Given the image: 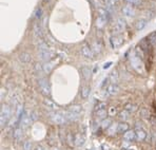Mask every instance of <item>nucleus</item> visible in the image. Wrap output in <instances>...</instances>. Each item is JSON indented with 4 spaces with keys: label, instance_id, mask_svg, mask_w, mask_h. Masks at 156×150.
I'll list each match as a JSON object with an SVG mask.
<instances>
[{
    "label": "nucleus",
    "instance_id": "f257e3e1",
    "mask_svg": "<svg viewBox=\"0 0 156 150\" xmlns=\"http://www.w3.org/2000/svg\"><path fill=\"white\" fill-rule=\"evenodd\" d=\"M11 116H12V108L10 107V105H8V104L1 105V110H0V124H1L2 128L8 124V122L11 119Z\"/></svg>",
    "mask_w": 156,
    "mask_h": 150
},
{
    "label": "nucleus",
    "instance_id": "f03ea898",
    "mask_svg": "<svg viewBox=\"0 0 156 150\" xmlns=\"http://www.w3.org/2000/svg\"><path fill=\"white\" fill-rule=\"evenodd\" d=\"M130 63L131 66L139 73H143L144 72V63H143V58L139 57L138 55L136 54L135 51H133L130 55Z\"/></svg>",
    "mask_w": 156,
    "mask_h": 150
},
{
    "label": "nucleus",
    "instance_id": "7ed1b4c3",
    "mask_svg": "<svg viewBox=\"0 0 156 150\" xmlns=\"http://www.w3.org/2000/svg\"><path fill=\"white\" fill-rule=\"evenodd\" d=\"M50 119L53 123L57 124V125H63V124L68 123V119L66 117L65 111H54L50 114Z\"/></svg>",
    "mask_w": 156,
    "mask_h": 150
},
{
    "label": "nucleus",
    "instance_id": "20e7f679",
    "mask_svg": "<svg viewBox=\"0 0 156 150\" xmlns=\"http://www.w3.org/2000/svg\"><path fill=\"white\" fill-rule=\"evenodd\" d=\"M38 86L39 89H40L41 93L44 96L49 97L51 95V87H50V84L45 78H39L38 79Z\"/></svg>",
    "mask_w": 156,
    "mask_h": 150
},
{
    "label": "nucleus",
    "instance_id": "39448f33",
    "mask_svg": "<svg viewBox=\"0 0 156 150\" xmlns=\"http://www.w3.org/2000/svg\"><path fill=\"white\" fill-rule=\"evenodd\" d=\"M56 56V53L53 52L51 50H48V51H38V57L41 61L43 63H47V61L53 60L54 57Z\"/></svg>",
    "mask_w": 156,
    "mask_h": 150
},
{
    "label": "nucleus",
    "instance_id": "423d86ee",
    "mask_svg": "<svg viewBox=\"0 0 156 150\" xmlns=\"http://www.w3.org/2000/svg\"><path fill=\"white\" fill-rule=\"evenodd\" d=\"M126 29V21L121 17L117 18L115 25L113 27V35H120Z\"/></svg>",
    "mask_w": 156,
    "mask_h": 150
},
{
    "label": "nucleus",
    "instance_id": "0eeeda50",
    "mask_svg": "<svg viewBox=\"0 0 156 150\" xmlns=\"http://www.w3.org/2000/svg\"><path fill=\"white\" fill-rule=\"evenodd\" d=\"M80 52H81V55L87 59H92L94 57V52L92 50V48L87 43H83L81 46V49H80Z\"/></svg>",
    "mask_w": 156,
    "mask_h": 150
},
{
    "label": "nucleus",
    "instance_id": "6e6552de",
    "mask_svg": "<svg viewBox=\"0 0 156 150\" xmlns=\"http://www.w3.org/2000/svg\"><path fill=\"white\" fill-rule=\"evenodd\" d=\"M118 92H119L118 85L110 84L104 91V96H114V95H116Z\"/></svg>",
    "mask_w": 156,
    "mask_h": 150
},
{
    "label": "nucleus",
    "instance_id": "1a4fd4ad",
    "mask_svg": "<svg viewBox=\"0 0 156 150\" xmlns=\"http://www.w3.org/2000/svg\"><path fill=\"white\" fill-rule=\"evenodd\" d=\"M110 43L113 49H117V48L121 47L123 43V37L121 35H113L110 38Z\"/></svg>",
    "mask_w": 156,
    "mask_h": 150
},
{
    "label": "nucleus",
    "instance_id": "9d476101",
    "mask_svg": "<svg viewBox=\"0 0 156 150\" xmlns=\"http://www.w3.org/2000/svg\"><path fill=\"white\" fill-rule=\"evenodd\" d=\"M32 119H31V114H27V112L23 113V115H22V119L21 121H20V128H22L24 130V129H27V127H29L30 123H31Z\"/></svg>",
    "mask_w": 156,
    "mask_h": 150
},
{
    "label": "nucleus",
    "instance_id": "9b49d317",
    "mask_svg": "<svg viewBox=\"0 0 156 150\" xmlns=\"http://www.w3.org/2000/svg\"><path fill=\"white\" fill-rule=\"evenodd\" d=\"M123 140L126 142L132 143L136 140V133H135V130H128L126 133H123Z\"/></svg>",
    "mask_w": 156,
    "mask_h": 150
},
{
    "label": "nucleus",
    "instance_id": "f8f14e48",
    "mask_svg": "<svg viewBox=\"0 0 156 150\" xmlns=\"http://www.w3.org/2000/svg\"><path fill=\"white\" fill-rule=\"evenodd\" d=\"M122 14L127 17H134L135 16V9L133 6H131V4H128V5H125L122 8Z\"/></svg>",
    "mask_w": 156,
    "mask_h": 150
},
{
    "label": "nucleus",
    "instance_id": "ddd939ff",
    "mask_svg": "<svg viewBox=\"0 0 156 150\" xmlns=\"http://www.w3.org/2000/svg\"><path fill=\"white\" fill-rule=\"evenodd\" d=\"M34 36L38 40H43L42 29H41L40 24H35V25H34Z\"/></svg>",
    "mask_w": 156,
    "mask_h": 150
},
{
    "label": "nucleus",
    "instance_id": "4468645a",
    "mask_svg": "<svg viewBox=\"0 0 156 150\" xmlns=\"http://www.w3.org/2000/svg\"><path fill=\"white\" fill-rule=\"evenodd\" d=\"M55 60L53 59V60H50V61H47V63H43V71H44L45 74H49V73L52 72V70L54 69L55 67Z\"/></svg>",
    "mask_w": 156,
    "mask_h": 150
},
{
    "label": "nucleus",
    "instance_id": "2eb2a0df",
    "mask_svg": "<svg viewBox=\"0 0 156 150\" xmlns=\"http://www.w3.org/2000/svg\"><path fill=\"white\" fill-rule=\"evenodd\" d=\"M80 72H81L82 77H83L84 79H86V80L90 79V77H91V75H92V70H91L90 67H88V66L81 67V69H80Z\"/></svg>",
    "mask_w": 156,
    "mask_h": 150
},
{
    "label": "nucleus",
    "instance_id": "dca6fc26",
    "mask_svg": "<svg viewBox=\"0 0 156 150\" xmlns=\"http://www.w3.org/2000/svg\"><path fill=\"white\" fill-rule=\"evenodd\" d=\"M135 133H136V140L138 141V142H141V141L146 140L147 133L143 128H136L135 129Z\"/></svg>",
    "mask_w": 156,
    "mask_h": 150
},
{
    "label": "nucleus",
    "instance_id": "f3484780",
    "mask_svg": "<svg viewBox=\"0 0 156 150\" xmlns=\"http://www.w3.org/2000/svg\"><path fill=\"white\" fill-rule=\"evenodd\" d=\"M19 60L24 64L31 63V60H32L31 54H30V53H27V52H22L21 54H19Z\"/></svg>",
    "mask_w": 156,
    "mask_h": 150
},
{
    "label": "nucleus",
    "instance_id": "a211bd4d",
    "mask_svg": "<svg viewBox=\"0 0 156 150\" xmlns=\"http://www.w3.org/2000/svg\"><path fill=\"white\" fill-rule=\"evenodd\" d=\"M84 142H86V138H84V137L82 134L78 133V134L75 135V146H77V147L83 146Z\"/></svg>",
    "mask_w": 156,
    "mask_h": 150
},
{
    "label": "nucleus",
    "instance_id": "6ab92c4d",
    "mask_svg": "<svg viewBox=\"0 0 156 150\" xmlns=\"http://www.w3.org/2000/svg\"><path fill=\"white\" fill-rule=\"evenodd\" d=\"M109 79H110V82H111V84L117 85V82H118V80H119L118 72H117L116 70L112 71V72L110 73V75H109Z\"/></svg>",
    "mask_w": 156,
    "mask_h": 150
},
{
    "label": "nucleus",
    "instance_id": "aec40b11",
    "mask_svg": "<svg viewBox=\"0 0 156 150\" xmlns=\"http://www.w3.org/2000/svg\"><path fill=\"white\" fill-rule=\"evenodd\" d=\"M68 110L72 113H75V114L80 115V113L82 112V106L81 105H72V106L69 107Z\"/></svg>",
    "mask_w": 156,
    "mask_h": 150
},
{
    "label": "nucleus",
    "instance_id": "412c9836",
    "mask_svg": "<svg viewBox=\"0 0 156 150\" xmlns=\"http://www.w3.org/2000/svg\"><path fill=\"white\" fill-rule=\"evenodd\" d=\"M129 130V125L125 122H121V123L118 124V127H117V132L118 133H126Z\"/></svg>",
    "mask_w": 156,
    "mask_h": 150
},
{
    "label": "nucleus",
    "instance_id": "4be33fe9",
    "mask_svg": "<svg viewBox=\"0 0 156 150\" xmlns=\"http://www.w3.org/2000/svg\"><path fill=\"white\" fill-rule=\"evenodd\" d=\"M22 133H23V129L20 128V127H17V128H15L13 131V137L15 138V140H18V141L21 140Z\"/></svg>",
    "mask_w": 156,
    "mask_h": 150
},
{
    "label": "nucleus",
    "instance_id": "5701e85b",
    "mask_svg": "<svg viewBox=\"0 0 156 150\" xmlns=\"http://www.w3.org/2000/svg\"><path fill=\"white\" fill-rule=\"evenodd\" d=\"M43 104L47 106V108H49V109L53 110V111H55V110L58 109V106H57L56 104L54 103V101H52L51 100H47V98H45V100L43 101Z\"/></svg>",
    "mask_w": 156,
    "mask_h": 150
},
{
    "label": "nucleus",
    "instance_id": "b1692460",
    "mask_svg": "<svg viewBox=\"0 0 156 150\" xmlns=\"http://www.w3.org/2000/svg\"><path fill=\"white\" fill-rule=\"evenodd\" d=\"M147 22H148L147 19H139L138 21L136 22V24H135V27H136L137 31H141L143 29H144L147 25Z\"/></svg>",
    "mask_w": 156,
    "mask_h": 150
},
{
    "label": "nucleus",
    "instance_id": "393cba45",
    "mask_svg": "<svg viewBox=\"0 0 156 150\" xmlns=\"http://www.w3.org/2000/svg\"><path fill=\"white\" fill-rule=\"evenodd\" d=\"M91 48H92V50H93L94 54H99V53L101 52V45H100L99 41H94Z\"/></svg>",
    "mask_w": 156,
    "mask_h": 150
},
{
    "label": "nucleus",
    "instance_id": "a878e982",
    "mask_svg": "<svg viewBox=\"0 0 156 150\" xmlns=\"http://www.w3.org/2000/svg\"><path fill=\"white\" fill-rule=\"evenodd\" d=\"M38 51H48L50 50L48 43L44 40H38Z\"/></svg>",
    "mask_w": 156,
    "mask_h": 150
},
{
    "label": "nucleus",
    "instance_id": "bb28decb",
    "mask_svg": "<svg viewBox=\"0 0 156 150\" xmlns=\"http://www.w3.org/2000/svg\"><path fill=\"white\" fill-rule=\"evenodd\" d=\"M111 125H112V119H105L100 122V126H101L102 129H107L108 130Z\"/></svg>",
    "mask_w": 156,
    "mask_h": 150
},
{
    "label": "nucleus",
    "instance_id": "cd10ccee",
    "mask_svg": "<svg viewBox=\"0 0 156 150\" xmlns=\"http://www.w3.org/2000/svg\"><path fill=\"white\" fill-rule=\"evenodd\" d=\"M90 92H91L90 87L83 86L81 88V97L82 98H88L89 95H90Z\"/></svg>",
    "mask_w": 156,
    "mask_h": 150
},
{
    "label": "nucleus",
    "instance_id": "c85d7f7f",
    "mask_svg": "<svg viewBox=\"0 0 156 150\" xmlns=\"http://www.w3.org/2000/svg\"><path fill=\"white\" fill-rule=\"evenodd\" d=\"M125 110L131 114V113H134L135 111H137V106L134 105V104H127L125 106Z\"/></svg>",
    "mask_w": 156,
    "mask_h": 150
},
{
    "label": "nucleus",
    "instance_id": "c756f323",
    "mask_svg": "<svg viewBox=\"0 0 156 150\" xmlns=\"http://www.w3.org/2000/svg\"><path fill=\"white\" fill-rule=\"evenodd\" d=\"M129 116H130V113L128 112V111H126L125 109H123L122 111H121V112L118 114L119 119H120V121H122V122L128 121V119H129Z\"/></svg>",
    "mask_w": 156,
    "mask_h": 150
},
{
    "label": "nucleus",
    "instance_id": "7c9ffc66",
    "mask_svg": "<svg viewBox=\"0 0 156 150\" xmlns=\"http://www.w3.org/2000/svg\"><path fill=\"white\" fill-rule=\"evenodd\" d=\"M117 127H118V124H112V125L110 126V128L108 129V134H109L110 137H113L115 133H118L117 132Z\"/></svg>",
    "mask_w": 156,
    "mask_h": 150
},
{
    "label": "nucleus",
    "instance_id": "2f4dec72",
    "mask_svg": "<svg viewBox=\"0 0 156 150\" xmlns=\"http://www.w3.org/2000/svg\"><path fill=\"white\" fill-rule=\"evenodd\" d=\"M105 108H107V104H105V101H99V103H97L95 106V112L105 110Z\"/></svg>",
    "mask_w": 156,
    "mask_h": 150
},
{
    "label": "nucleus",
    "instance_id": "473e14b6",
    "mask_svg": "<svg viewBox=\"0 0 156 150\" xmlns=\"http://www.w3.org/2000/svg\"><path fill=\"white\" fill-rule=\"evenodd\" d=\"M96 113V116H97V119H105V116H107V110H101V111H97V112H95Z\"/></svg>",
    "mask_w": 156,
    "mask_h": 150
},
{
    "label": "nucleus",
    "instance_id": "72a5a7b5",
    "mask_svg": "<svg viewBox=\"0 0 156 150\" xmlns=\"http://www.w3.org/2000/svg\"><path fill=\"white\" fill-rule=\"evenodd\" d=\"M66 142H68V144L70 145V146L75 145V137H73L72 133H69L68 134V137H66Z\"/></svg>",
    "mask_w": 156,
    "mask_h": 150
},
{
    "label": "nucleus",
    "instance_id": "f704fd0d",
    "mask_svg": "<svg viewBox=\"0 0 156 150\" xmlns=\"http://www.w3.org/2000/svg\"><path fill=\"white\" fill-rule=\"evenodd\" d=\"M148 40H149V42H150V45H155L156 43V32L152 33L150 36H149Z\"/></svg>",
    "mask_w": 156,
    "mask_h": 150
},
{
    "label": "nucleus",
    "instance_id": "c9c22d12",
    "mask_svg": "<svg viewBox=\"0 0 156 150\" xmlns=\"http://www.w3.org/2000/svg\"><path fill=\"white\" fill-rule=\"evenodd\" d=\"M35 71L38 73V74H41V73H44V71H43V66L41 64H35Z\"/></svg>",
    "mask_w": 156,
    "mask_h": 150
},
{
    "label": "nucleus",
    "instance_id": "e433bc0d",
    "mask_svg": "<svg viewBox=\"0 0 156 150\" xmlns=\"http://www.w3.org/2000/svg\"><path fill=\"white\" fill-rule=\"evenodd\" d=\"M129 4H134V5H138L141 3V0H126Z\"/></svg>",
    "mask_w": 156,
    "mask_h": 150
},
{
    "label": "nucleus",
    "instance_id": "4c0bfd02",
    "mask_svg": "<svg viewBox=\"0 0 156 150\" xmlns=\"http://www.w3.org/2000/svg\"><path fill=\"white\" fill-rule=\"evenodd\" d=\"M109 82H110V79H109V77H107V78H105L104 79V82H102V84H101V87L102 88H105V87H108L109 86Z\"/></svg>",
    "mask_w": 156,
    "mask_h": 150
},
{
    "label": "nucleus",
    "instance_id": "58836bf2",
    "mask_svg": "<svg viewBox=\"0 0 156 150\" xmlns=\"http://www.w3.org/2000/svg\"><path fill=\"white\" fill-rule=\"evenodd\" d=\"M146 14H147V18H146L147 20H149V19H151V18L154 17V13L151 12V11H148V12H147Z\"/></svg>",
    "mask_w": 156,
    "mask_h": 150
},
{
    "label": "nucleus",
    "instance_id": "ea45409f",
    "mask_svg": "<svg viewBox=\"0 0 156 150\" xmlns=\"http://www.w3.org/2000/svg\"><path fill=\"white\" fill-rule=\"evenodd\" d=\"M41 14H42V11H41V9H38V10L36 11V13H35V17L37 18V19H40V18H41Z\"/></svg>",
    "mask_w": 156,
    "mask_h": 150
},
{
    "label": "nucleus",
    "instance_id": "a19ab883",
    "mask_svg": "<svg viewBox=\"0 0 156 150\" xmlns=\"http://www.w3.org/2000/svg\"><path fill=\"white\" fill-rule=\"evenodd\" d=\"M5 94H6V89L5 88H1V92H0V97H1V100H3Z\"/></svg>",
    "mask_w": 156,
    "mask_h": 150
},
{
    "label": "nucleus",
    "instance_id": "79ce46f5",
    "mask_svg": "<svg viewBox=\"0 0 156 150\" xmlns=\"http://www.w3.org/2000/svg\"><path fill=\"white\" fill-rule=\"evenodd\" d=\"M115 113H116V108L115 107H111V108H110L109 114L111 115V116H113V114H115Z\"/></svg>",
    "mask_w": 156,
    "mask_h": 150
},
{
    "label": "nucleus",
    "instance_id": "37998d69",
    "mask_svg": "<svg viewBox=\"0 0 156 150\" xmlns=\"http://www.w3.org/2000/svg\"><path fill=\"white\" fill-rule=\"evenodd\" d=\"M31 143L30 142H26V144H24V150H31Z\"/></svg>",
    "mask_w": 156,
    "mask_h": 150
},
{
    "label": "nucleus",
    "instance_id": "c03bdc74",
    "mask_svg": "<svg viewBox=\"0 0 156 150\" xmlns=\"http://www.w3.org/2000/svg\"><path fill=\"white\" fill-rule=\"evenodd\" d=\"M58 56H60V58H66V53L58 52Z\"/></svg>",
    "mask_w": 156,
    "mask_h": 150
},
{
    "label": "nucleus",
    "instance_id": "a18cd8bd",
    "mask_svg": "<svg viewBox=\"0 0 156 150\" xmlns=\"http://www.w3.org/2000/svg\"><path fill=\"white\" fill-rule=\"evenodd\" d=\"M111 64H112V63H111V61H109V63L105 64V66H104V69H105H105H108V68H109L110 66H111Z\"/></svg>",
    "mask_w": 156,
    "mask_h": 150
},
{
    "label": "nucleus",
    "instance_id": "49530a36",
    "mask_svg": "<svg viewBox=\"0 0 156 150\" xmlns=\"http://www.w3.org/2000/svg\"><path fill=\"white\" fill-rule=\"evenodd\" d=\"M34 150H44V149H43V147H42V146H40V145H39V146H36V147H35V149H34Z\"/></svg>",
    "mask_w": 156,
    "mask_h": 150
},
{
    "label": "nucleus",
    "instance_id": "de8ad7c7",
    "mask_svg": "<svg viewBox=\"0 0 156 150\" xmlns=\"http://www.w3.org/2000/svg\"><path fill=\"white\" fill-rule=\"evenodd\" d=\"M53 150H59L58 148H54V149H53Z\"/></svg>",
    "mask_w": 156,
    "mask_h": 150
},
{
    "label": "nucleus",
    "instance_id": "09e8293b",
    "mask_svg": "<svg viewBox=\"0 0 156 150\" xmlns=\"http://www.w3.org/2000/svg\"><path fill=\"white\" fill-rule=\"evenodd\" d=\"M114 1H116V0H114Z\"/></svg>",
    "mask_w": 156,
    "mask_h": 150
},
{
    "label": "nucleus",
    "instance_id": "8fccbe9b",
    "mask_svg": "<svg viewBox=\"0 0 156 150\" xmlns=\"http://www.w3.org/2000/svg\"><path fill=\"white\" fill-rule=\"evenodd\" d=\"M155 1H156V0H155Z\"/></svg>",
    "mask_w": 156,
    "mask_h": 150
},
{
    "label": "nucleus",
    "instance_id": "3c124183",
    "mask_svg": "<svg viewBox=\"0 0 156 150\" xmlns=\"http://www.w3.org/2000/svg\"><path fill=\"white\" fill-rule=\"evenodd\" d=\"M90 150H91V149H90Z\"/></svg>",
    "mask_w": 156,
    "mask_h": 150
}]
</instances>
